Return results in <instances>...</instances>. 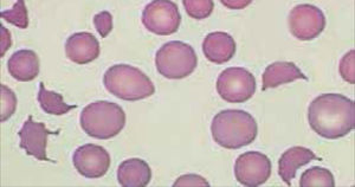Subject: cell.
I'll return each mask as SVG.
<instances>
[{
	"label": "cell",
	"mask_w": 355,
	"mask_h": 187,
	"mask_svg": "<svg viewBox=\"0 0 355 187\" xmlns=\"http://www.w3.org/2000/svg\"><path fill=\"white\" fill-rule=\"evenodd\" d=\"M308 120L320 136L328 140L343 138L354 130V101L341 93H322L311 102Z\"/></svg>",
	"instance_id": "1"
},
{
	"label": "cell",
	"mask_w": 355,
	"mask_h": 187,
	"mask_svg": "<svg viewBox=\"0 0 355 187\" xmlns=\"http://www.w3.org/2000/svg\"><path fill=\"white\" fill-rule=\"evenodd\" d=\"M211 133L219 146L226 150H239L254 143L259 134V126L248 112L225 109L214 116Z\"/></svg>",
	"instance_id": "2"
},
{
	"label": "cell",
	"mask_w": 355,
	"mask_h": 187,
	"mask_svg": "<svg viewBox=\"0 0 355 187\" xmlns=\"http://www.w3.org/2000/svg\"><path fill=\"white\" fill-rule=\"evenodd\" d=\"M103 84L114 96L123 101H140L150 98L155 87L141 70L128 64H115L107 70Z\"/></svg>",
	"instance_id": "3"
},
{
	"label": "cell",
	"mask_w": 355,
	"mask_h": 187,
	"mask_svg": "<svg viewBox=\"0 0 355 187\" xmlns=\"http://www.w3.org/2000/svg\"><path fill=\"white\" fill-rule=\"evenodd\" d=\"M85 134L98 140H108L121 133L125 126V113L110 101H96L85 107L80 116Z\"/></svg>",
	"instance_id": "4"
},
{
	"label": "cell",
	"mask_w": 355,
	"mask_h": 187,
	"mask_svg": "<svg viewBox=\"0 0 355 187\" xmlns=\"http://www.w3.org/2000/svg\"><path fill=\"white\" fill-rule=\"evenodd\" d=\"M198 64L197 53L187 43L172 41L157 50L155 65L159 73L168 80H182L190 76Z\"/></svg>",
	"instance_id": "5"
},
{
	"label": "cell",
	"mask_w": 355,
	"mask_h": 187,
	"mask_svg": "<svg viewBox=\"0 0 355 187\" xmlns=\"http://www.w3.org/2000/svg\"><path fill=\"white\" fill-rule=\"evenodd\" d=\"M217 91L224 101L244 103L256 93V78L244 68H227L218 76Z\"/></svg>",
	"instance_id": "6"
},
{
	"label": "cell",
	"mask_w": 355,
	"mask_h": 187,
	"mask_svg": "<svg viewBox=\"0 0 355 187\" xmlns=\"http://www.w3.org/2000/svg\"><path fill=\"white\" fill-rule=\"evenodd\" d=\"M141 19L144 26L150 33L159 36H170L179 30L182 15L174 1L155 0L146 5Z\"/></svg>",
	"instance_id": "7"
},
{
	"label": "cell",
	"mask_w": 355,
	"mask_h": 187,
	"mask_svg": "<svg viewBox=\"0 0 355 187\" xmlns=\"http://www.w3.org/2000/svg\"><path fill=\"white\" fill-rule=\"evenodd\" d=\"M288 23L295 38L300 41H313L326 28V17L314 5L301 4L291 10Z\"/></svg>",
	"instance_id": "8"
},
{
	"label": "cell",
	"mask_w": 355,
	"mask_h": 187,
	"mask_svg": "<svg viewBox=\"0 0 355 187\" xmlns=\"http://www.w3.org/2000/svg\"><path fill=\"white\" fill-rule=\"evenodd\" d=\"M271 161L261 152H246L234 163V177L244 186L257 187L266 183L271 175Z\"/></svg>",
	"instance_id": "9"
},
{
	"label": "cell",
	"mask_w": 355,
	"mask_h": 187,
	"mask_svg": "<svg viewBox=\"0 0 355 187\" xmlns=\"http://www.w3.org/2000/svg\"><path fill=\"white\" fill-rule=\"evenodd\" d=\"M73 163L77 172L85 178L98 179L108 172L112 160L105 148L94 143H87L75 151Z\"/></svg>",
	"instance_id": "10"
},
{
	"label": "cell",
	"mask_w": 355,
	"mask_h": 187,
	"mask_svg": "<svg viewBox=\"0 0 355 187\" xmlns=\"http://www.w3.org/2000/svg\"><path fill=\"white\" fill-rule=\"evenodd\" d=\"M53 134H58V132L46 130L45 123L33 121L31 115L18 132L21 138V148L26 152V154L33 155L40 161H53L46 157V145L49 135Z\"/></svg>",
	"instance_id": "11"
},
{
	"label": "cell",
	"mask_w": 355,
	"mask_h": 187,
	"mask_svg": "<svg viewBox=\"0 0 355 187\" xmlns=\"http://www.w3.org/2000/svg\"><path fill=\"white\" fill-rule=\"evenodd\" d=\"M100 43L90 33H77L69 37L65 43V55L76 64L85 65L100 56Z\"/></svg>",
	"instance_id": "12"
},
{
	"label": "cell",
	"mask_w": 355,
	"mask_h": 187,
	"mask_svg": "<svg viewBox=\"0 0 355 187\" xmlns=\"http://www.w3.org/2000/svg\"><path fill=\"white\" fill-rule=\"evenodd\" d=\"M202 53L205 57L216 64H224L231 61L236 53L234 37L223 31L211 33L202 42Z\"/></svg>",
	"instance_id": "13"
},
{
	"label": "cell",
	"mask_w": 355,
	"mask_h": 187,
	"mask_svg": "<svg viewBox=\"0 0 355 187\" xmlns=\"http://www.w3.org/2000/svg\"><path fill=\"white\" fill-rule=\"evenodd\" d=\"M8 70L17 81H33L40 75L41 62L33 50H19L8 58Z\"/></svg>",
	"instance_id": "14"
},
{
	"label": "cell",
	"mask_w": 355,
	"mask_h": 187,
	"mask_svg": "<svg viewBox=\"0 0 355 187\" xmlns=\"http://www.w3.org/2000/svg\"><path fill=\"white\" fill-rule=\"evenodd\" d=\"M313 160H321L314 152L306 147L295 146L283 153L279 160V175L287 185H291L300 167L308 165Z\"/></svg>",
	"instance_id": "15"
},
{
	"label": "cell",
	"mask_w": 355,
	"mask_h": 187,
	"mask_svg": "<svg viewBox=\"0 0 355 187\" xmlns=\"http://www.w3.org/2000/svg\"><path fill=\"white\" fill-rule=\"evenodd\" d=\"M296 80H306L308 78L299 69V66L291 62H275L266 66L263 73L262 89L268 90L287 84Z\"/></svg>",
	"instance_id": "16"
},
{
	"label": "cell",
	"mask_w": 355,
	"mask_h": 187,
	"mask_svg": "<svg viewBox=\"0 0 355 187\" xmlns=\"http://www.w3.org/2000/svg\"><path fill=\"white\" fill-rule=\"evenodd\" d=\"M152 179V171L145 160L127 159L117 170V180L123 187H145Z\"/></svg>",
	"instance_id": "17"
},
{
	"label": "cell",
	"mask_w": 355,
	"mask_h": 187,
	"mask_svg": "<svg viewBox=\"0 0 355 187\" xmlns=\"http://www.w3.org/2000/svg\"><path fill=\"white\" fill-rule=\"evenodd\" d=\"M37 98L42 109L44 110L46 114L61 116L69 113L70 110L77 108V106H70L68 103H65L61 93L46 89L43 82L40 83V91Z\"/></svg>",
	"instance_id": "18"
},
{
	"label": "cell",
	"mask_w": 355,
	"mask_h": 187,
	"mask_svg": "<svg viewBox=\"0 0 355 187\" xmlns=\"http://www.w3.org/2000/svg\"><path fill=\"white\" fill-rule=\"evenodd\" d=\"M301 187H334V175L327 168L314 166L306 170L300 180Z\"/></svg>",
	"instance_id": "19"
},
{
	"label": "cell",
	"mask_w": 355,
	"mask_h": 187,
	"mask_svg": "<svg viewBox=\"0 0 355 187\" xmlns=\"http://www.w3.org/2000/svg\"><path fill=\"white\" fill-rule=\"evenodd\" d=\"M182 5L187 15L197 21L206 19L214 12V3L212 0H184Z\"/></svg>",
	"instance_id": "20"
},
{
	"label": "cell",
	"mask_w": 355,
	"mask_h": 187,
	"mask_svg": "<svg viewBox=\"0 0 355 187\" xmlns=\"http://www.w3.org/2000/svg\"><path fill=\"white\" fill-rule=\"evenodd\" d=\"M0 15L3 19L19 29H26L28 26V10L25 6L24 0H18L11 10L1 11Z\"/></svg>",
	"instance_id": "21"
},
{
	"label": "cell",
	"mask_w": 355,
	"mask_h": 187,
	"mask_svg": "<svg viewBox=\"0 0 355 187\" xmlns=\"http://www.w3.org/2000/svg\"><path fill=\"white\" fill-rule=\"evenodd\" d=\"M0 90H1V110H0L1 118H0V121L5 123L16 113L17 96L12 90L4 84L0 86Z\"/></svg>",
	"instance_id": "22"
},
{
	"label": "cell",
	"mask_w": 355,
	"mask_h": 187,
	"mask_svg": "<svg viewBox=\"0 0 355 187\" xmlns=\"http://www.w3.org/2000/svg\"><path fill=\"white\" fill-rule=\"evenodd\" d=\"M340 75L349 84H355V51L351 50L340 62Z\"/></svg>",
	"instance_id": "23"
},
{
	"label": "cell",
	"mask_w": 355,
	"mask_h": 187,
	"mask_svg": "<svg viewBox=\"0 0 355 187\" xmlns=\"http://www.w3.org/2000/svg\"><path fill=\"white\" fill-rule=\"evenodd\" d=\"M94 25L96 28L97 33L105 38L113 30V16L108 11H102L94 17Z\"/></svg>",
	"instance_id": "24"
},
{
	"label": "cell",
	"mask_w": 355,
	"mask_h": 187,
	"mask_svg": "<svg viewBox=\"0 0 355 187\" xmlns=\"http://www.w3.org/2000/svg\"><path fill=\"white\" fill-rule=\"evenodd\" d=\"M210 183L198 175H185L175 180L173 187H209Z\"/></svg>",
	"instance_id": "25"
},
{
	"label": "cell",
	"mask_w": 355,
	"mask_h": 187,
	"mask_svg": "<svg viewBox=\"0 0 355 187\" xmlns=\"http://www.w3.org/2000/svg\"><path fill=\"white\" fill-rule=\"evenodd\" d=\"M0 33H1V39H0V46H1V53H0V57L3 58L5 53L8 51L11 45H12V38H11V33L8 31L4 25H0Z\"/></svg>",
	"instance_id": "26"
},
{
	"label": "cell",
	"mask_w": 355,
	"mask_h": 187,
	"mask_svg": "<svg viewBox=\"0 0 355 187\" xmlns=\"http://www.w3.org/2000/svg\"><path fill=\"white\" fill-rule=\"evenodd\" d=\"M222 4L230 8H244L246 5L250 4V1H222Z\"/></svg>",
	"instance_id": "27"
}]
</instances>
